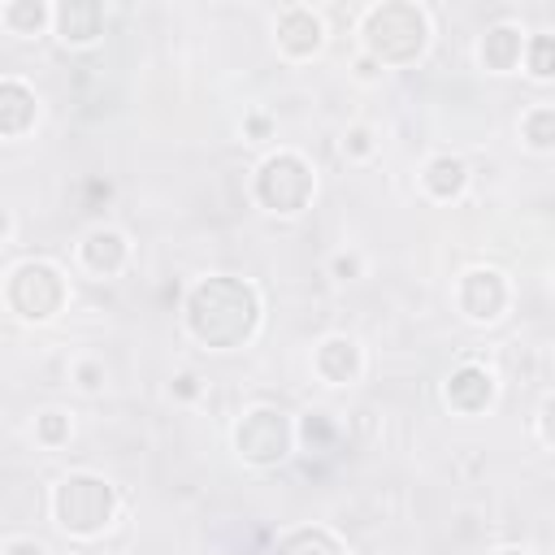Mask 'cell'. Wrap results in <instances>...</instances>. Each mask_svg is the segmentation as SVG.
Masks as SVG:
<instances>
[{
  "label": "cell",
  "instance_id": "cell-1",
  "mask_svg": "<svg viewBox=\"0 0 555 555\" xmlns=\"http://www.w3.org/2000/svg\"><path fill=\"white\" fill-rule=\"evenodd\" d=\"M260 325V295L243 278H204L186 295V330L217 351L243 347Z\"/></svg>",
  "mask_w": 555,
  "mask_h": 555
},
{
  "label": "cell",
  "instance_id": "cell-2",
  "mask_svg": "<svg viewBox=\"0 0 555 555\" xmlns=\"http://www.w3.org/2000/svg\"><path fill=\"white\" fill-rule=\"evenodd\" d=\"M364 48L382 65H412L429 48V13L412 0L373 4L364 13Z\"/></svg>",
  "mask_w": 555,
  "mask_h": 555
},
{
  "label": "cell",
  "instance_id": "cell-3",
  "mask_svg": "<svg viewBox=\"0 0 555 555\" xmlns=\"http://www.w3.org/2000/svg\"><path fill=\"white\" fill-rule=\"evenodd\" d=\"M52 516L74 538H95L117 516V490L95 473H69L52 490Z\"/></svg>",
  "mask_w": 555,
  "mask_h": 555
},
{
  "label": "cell",
  "instance_id": "cell-4",
  "mask_svg": "<svg viewBox=\"0 0 555 555\" xmlns=\"http://www.w3.org/2000/svg\"><path fill=\"white\" fill-rule=\"evenodd\" d=\"M4 304L22 317V321H52L65 304V278L56 264L48 260H22L9 269L4 282Z\"/></svg>",
  "mask_w": 555,
  "mask_h": 555
},
{
  "label": "cell",
  "instance_id": "cell-5",
  "mask_svg": "<svg viewBox=\"0 0 555 555\" xmlns=\"http://www.w3.org/2000/svg\"><path fill=\"white\" fill-rule=\"evenodd\" d=\"M312 165L299 152H273L260 169H256V199L278 212V217H295L304 212V204L312 199Z\"/></svg>",
  "mask_w": 555,
  "mask_h": 555
},
{
  "label": "cell",
  "instance_id": "cell-6",
  "mask_svg": "<svg viewBox=\"0 0 555 555\" xmlns=\"http://www.w3.org/2000/svg\"><path fill=\"white\" fill-rule=\"evenodd\" d=\"M291 421H286V412H278V408H251V412H243V421L234 425V447H238V455L247 460V464H256V468H273V464H282L286 455H291Z\"/></svg>",
  "mask_w": 555,
  "mask_h": 555
},
{
  "label": "cell",
  "instance_id": "cell-7",
  "mask_svg": "<svg viewBox=\"0 0 555 555\" xmlns=\"http://www.w3.org/2000/svg\"><path fill=\"white\" fill-rule=\"evenodd\" d=\"M507 308V278L499 269H468L460 278V312L477 325L499 321Z\"/></svg>",
  "mask_w": 555,
  "mask_h": 555
},
{
  "label": "cell",
  "instance_id": "cell-8",
  "mask_svg": "<svg viewBox=\"0 0 555 555\" xmlns=\"http://www.w3.org/2000/svg\"><path fill=\"white\" fill-rule=\"evenodd\" d=\"M273 35H278V48H282L286 56H295V61L321 52V43H325V26H321V17H317L312 9H304V4L286 9V13L278 17Z\"/></svg>",
  "mask_w": 555,
  "mask_h": 555
},
{
  "label": "cell",
  "instance_id": "cell-9",
  "mask_svg": "<svg viewBox=\"0 0 555 555\" xmlns=\"http://www.w3.org/2000/svg\"><path fill=\"white\" fill-rule=\"evenodd\" d=\"M494 373L490 369H481V364H460L451 377H447V403L455 408V412H464V416H473V412H486L490 403H494Z\"/></svg>",
  "mask_w": 555,
  "mask_h": 555
},
{
  "label": "cell",
  "instance_id": "cell-10",
  "mask_svg": "<svg viewBox=\"0 0 555 555\" xmlns=\"http://www.w3.org/2000/svg\"><path fill=\"white\" fill-rule=\"evenodd\" d=\"M317 373L330 382V386H351L356 377H360V369H364V356H360V343L356 338H347V334H334V338H325L321 347H317Z\"/></svg>",
  "mask_w": 555,
  "mask_h": 555
},
{
  "label": "cell",
  "instance_id": "cell-11",
  "mask_svg": "<svg viewBox=\"0 0 555 555\" xmlns=\"http://www.w3.org/2000/svg\"><path fill=\"white\" fill-rule=\"evenodd\" d=\"M52 22H56L61 43H91V39H100L104 9L95 0H61L52 9Z\"/></svg>",
  "mask_w": 555,
  "mask_h": 555
},
{
  "label": "cell",
  "instance_id": "cell-12",
  "mask_svg": "<svg viewBox=\"0 0 555 555\" xmlns=\"http://www.w3.org/2000/svg\"><path fill=\"white\" fill-rule=\"evenodd\" d=\"M78 256H82V269H87V273L113 278V273H121L130 247H126V238H121L117 230H91V234L82 238V251H78Z\"/></svg>",
  "mask_w": 555,
  "mask_h": 555
},
{
  "label": "cell",
  "instance_id": "cell-13",
  "mask_svg": "<svg viewBox=\"0 0 555 555\" xmlns=\"http://www.w3.org/2000/svg\"><path fill=\"white\" fill-rule=\"evenodd\" d=\"M35 121V91L22 78H0V134L17 139Z\"/></svg>",
  "mask_w": 555,
  "mask_h": 555
},
{
  "label": "cell",
  "instance_id": "cell-14",
  "mask_svg": "<svg viewBox=\"0 0 555 555\" xmlns=\"http://www.w3.org/2000/svg\"><path fill=\"white\" fill-rule=\"evenodd\" d=\"M520 52H525V30L512 26V22L490 26L486 39H481V61H486V69H494V74H507V69L520 61Z\"/></svg>",
  "mask_w": 555,
  "mask_h": 555
},
{
  "label": "cell",
  "instance_id": "cell-15",
  "mask_svg": "<svg viewBox=\"0 0 555 555\" xmlns=\"http://www.w3.org/2000/svg\"><path fill=\"white\" fill-rule=\"evenodd\" d=\"M273 555H347V551H343V542L330 529L304 525V529H291L286 538H278Z\"/></svg>",
  "mask_w": 555,
  "mask_h": 555
},
{
  "label": "cell",
  "instance_id": "cell-16",
  "mask_svg": "<svg viewBox=\"0 0 555 555\" xmlns=\"http://www.w3.org/2000/svg\"><path fill=\"white\" fill-rule=\"evenodd\" d=\"M464 186H468V169L460 156H434L425 165V191L434 199H455Z\"/></svg>",
  "mask_w": 555,
  "mask_h": 555
},
{
  "label": "cell",
  "instance_id": "cell-17",
  "mask_svg": "<svg viewBox=\"0 0 555 555\" xmlns=\"http://www.w3.org/2000/svg\"><path fill=\"white\" fill-rule=\"evenodd\" d=\"M52 13L39 4V0H13V4H4V26L13 30V35H39V26L48 22Z\"/></svg>",
  "mask_w": 555,
  "mask_h": 555
},
{
  "label": "cell",
  "instance_id": "cell-18",
  "mask_svg": "<svg viewBox=\"0 0 555 555\" xmlns=\"http://www.w3.org/2000/svg\"><path fill=\"white\" fill-rule=\"evenodd\" d=\"M520 134L533 152H551L555 147V108H529L520 121Z\"/></svg>",
  "mask_w": 555,
  "mask_h": 555
},
{
  "label": "cell",
  "instance_id": "cell-19",
  "mask_svg": "<svg viewBox=\"0 0 555 555\" xmlns=\"http://www.w3.org/2000/svg\"><path fill=\"white\" fill-rule=\"evenodd\" d=\"M525 65L533 78H555V35H533L525 43Z\"/></svg>",
  "mask_w": 555,
  "mask_h": 555
},
{
  "label": "cell",
  "instance_id": "cell-20",
  "mask_svg": "<svg viewBox=\"0 0 555 555\" xmlns=\"http://www.w3.org/2000/svg\"><path fill=\"white\" fill-rule=\"evenodd\" d=\"M35 434H39V442L56 447V442H65V438H69V416L52 408V412H43V416L35 421Z\"/></svg>",
  "mask_w": 555,
  "mask_h": 555
},
{
  "label": "cell",
  "instance_id": "cell-21",
  "mask_svg": "<svg viewBox=\"0 0 555 555\" xmlns=\"http://www.w3.org/2000/svg\"><path fill=\"white\" fill-rule=\"evenodd\" d=\"M538 429H542V442L555 451V395L542 403V412H538Z\"/></svg>",
  "mask_w": 555,
  "mask_h": 555
},
{
  "label": "cell",
  "instance_id": "cell-22",
  "mask_svg": "<svg viewBox=\"0 0 555 555\" xmlns=\"http://www.w3.org/2000/svg\"><path fill=\"white\" fill-rule=\"evenodd\" d=\"M343 143H347V152H351V156H369V147H373V139H369V130H364V126L347 130V139H343Z\"/></svg>",
  "mask_w": 555,
  "mask_h": 555
},
{
  "label": "cell",
  "instance_id": "cell-23",
  "mask_svg": "<svg viewBox=\"0 0 555 555\" xmlns=\"http://www.w3.org/2000/svg\"><path fill=\"white\" fill-rule=\"evenodd\" d=\"M4 555H48L35 538H13V542H4Z\"/></svg>",
  "mask_w": 555,
  "mask_h": 555
},
{
  "label": "cell",
  "instance_id": "cell-24",
  "mask_svg": "<svg viewBox=\"0 0 555 555\" xmlns=\"http://www.w3.org/2000/svg\"><path fill=\"white\" fill-rule=\"evenodd\" d=\"M78 382H82V390H100L104 369H100V364H78Z\"/></svg>",
  "mask_w": 555,
  "mask_h": 555
},
{
  "label": "cell",
  "instance_id": "cell-25",
  "mask_svg": "<svg viewBox=\"0 0 555 555\" xmlns=\"http://www.w3.org/2000/svg\"><path fill=\"white\" fill-rule=\"evenodd\" d=\"M304 438H308V447H312V442H325V438H330V425H325L321 416H308V421H304Z\"/></svg>",
  "mask_w": 555,
  "mask_h": 555
},
{
  "label": "cell",
  "instance_id": "cell-26",
  "mask_svg": "<svg viewBox=\"0 0 555 555\" xmlns=\"http://www.w3.org/2000/svg\"><path fill=\"white\" fill-rule=\"evenodd\" d=\"M334 273H338V278H356V273H360V260H356V256H338V260H334Z\"/></svg>",
  "mask_w": 555,
  "mask_h": 555
},
{
  "label": "cell",
  "instance_id": "cell-27",
  "mask_svg": "<svg viewBox=\"0 0 555 555\" xmlns=\"http://www.w3.org/2000/svg\"><path fill=\"white\" fill-rule=\"evenodd\" d=\"M173 390L191 399V395H195V377H191V373H182V377H173Z\"/></svg>",
  "mask_w": 555,
  "mask_h": 555
},
{
  "label": "cell",
  "instance_id": "cell-28",
  "mask_svg": "<svg viewBox=\"0 0 555 555\" xmlns=\"http://www.w3.org/2000/svg\"><path fill=\"white\" fill-rule=\"evenodd\" d=\"M251 134H269V121L264 117H251Z\"/></svg>",
  "mask_w": 555,
  "mask_h": 555
},
{
  "label": "cell",
  "instance_id": "cell-29",
  "mask_svg": "<svg viewBox=\"0 0 555 555\" xmlns=\"http://www.w3.org/2000/svg\"><path fill=\"white\" fill-rule=\"evenodd\" d=\"M494 555H529V551H516V546H507V551H494Z\"/></svg>",
  "mask_w": 555,
  "mask_h": 555
}]
</instances>
